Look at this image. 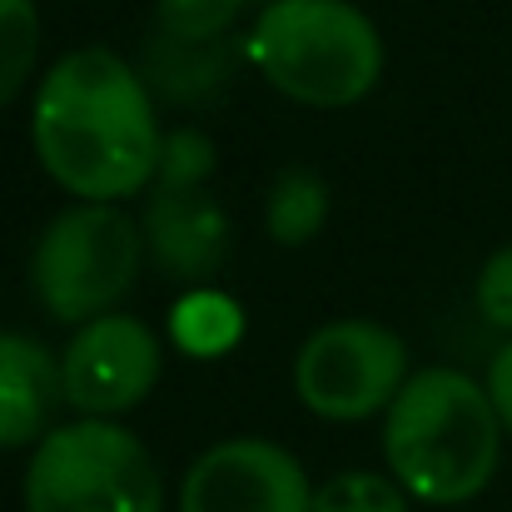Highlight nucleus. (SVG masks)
I'll list each match as a JSON object with an SVG mask.
<instances>
[{
    "instance_id": "nucleus-13",
    "label": "nucleus",
    "mask_w": 512,
    "mask_h": 512,
    "mask_svg": "<svg viewBox=\"0 0 512 512\" xmlns=\"http://www.w3.org/2000/svg\"><path fill=\"white\" fill-rule=\"evenodd\" d=\"M40 60V10L35 0H0V110L30 85Z\"/></svg>"
},
{
    "instance_id": "nucleus-4",
    "label": "nucleus",
    "mask_w": 512,
    "mask_h": 512,
    "mask_svg": "<svg viewBox=\"0 0 512 512\" xmlns=\"http://www.w3.org/2000/svg\"><path fill=\"white\" fill-rule=\"evenodd\" d=\"M25 512H165L150 448L115 418L50 428L25 463Z\"/></svg>"
},
{
    "instance_id": "nucleus-18",
    "label": "nucleus",
    "mask_w": 512,
    "mask_h": 512,
    "mask_svg": "<svg viewBox=\"0 0 512 512\" xmlns=\"http://www.w3.org/2000/svg\"><path fill=\"white\" fill-rule=\"evenodd\" d=\"M488 398H493V408H498V418H503V433L512 438V339L493 353V363H488Z\"/></svg>"
},
{
    "instance_id": "nucleus-10",
    "label": "nucleus",
    "mask_w": 512,
    "mask_h": 512,
    "mask_svg": "<svg viewBox=\"0 0 512 512\" xmlns=\"http://www.w3.org/2000/svg\"><path fill=\"white\" fill-rule=\"evenodd\" d=\"M60 403V358L30 334H0V448L40 443Z\"/></svg>"
},
{
    "instance_id": "nucleus-2",
    "label": "nucleus",
    "mask_w": 512,
    "mask_h": 512,
    "mask_svg": "<svg viewBox=\"0 0 512 512\" xmlns=\"http://www.w3.org/2000/svg\"><path fill=\"white\" fill-rule=\"evenodd\" d=\"M503 418L478 378L463 368H413L383 413L388 478L413 503H473L503 458Z\"/></svg>"
},
{
    "instance_id": "nucleus-8",
    "label": "nucleus",
    "mask_w": 512,
    "mask_h": 512,
    "mask_svg": "<svg viewBox=\"0 0 512 512\" xmlns=\"http://www.w3.org/2000/svg\"><path fill=\"white\" fill-rule=\"evenodd\" d=\"M179 512H314V483L289 448L229 438L189 463Z\"/></svg>"
},
{
    "instance_id": "nucleus-14",
    "label": "nucleus",
    "mask_w": 512,
    "mask_h": 512,
    "mask_svg": "<svg viewBox=\"0 0 512 512\" xmlns=\"http://www.w3.org/2000/svg\"><path fill=\"white\" fill-rule=\"evenodd\" d=\"M413 498L398 488V478L368 473V468H348L334 473L329 483L314 488V512H413Z\"/></svg>"
},
{
    "instance_id": "nucleus-12",
    "label": "nucleus",
    "mask_w": 512,
    "mask_h": 512,
    "mask_svg": "<svg viewBox=\"0 0 512 512\" xmlns=\"http://www.w3.org/2000/svg\"><path fill=\"white\" fill-rule=\"evenodd\" d=\"M324 219H329V184H324L319 174L284 170L274 179V189H269V214H264L274 244L304 249V244L319 239Z\"/></svg>"
},
{
    "instance_id": "nucleus-1",
    "label": "nucleus",
    "mask_w": 512,
    "mask_h": 512,
    "mask_svg": "<svg viewBox=\"0 0 512 512\" xmlns=\"http://www.w3.org/2000/svg\"><path fill=\"white\" fill-rule=\"evenodd\" d=\"M35 160L80 204H120L155 184L165 135L125 55L80 45L50 65L30 110Z\"/></svg>"
},
{
    "instance_id": "nucleus-9",
    "label": "nucleus",
    "mask_w": 512,
    "mask_h": 512,
    "mask_svg": "<svg viewBox=\"0 0 512 512\" xmlns=\"http://www.w3.org/2000/svg\"><path fill=\"white\" fill-rule=\"evenodd\" d=\"M145 249L160 274L179 284H204L229 254V219L204 189V179H155L145 209Z\"/></svg>"
},
{
    "instance_id": "nucleus-16",
    "label": "nucleus",
    "mask_w": 512,
    "mask_h": 512,
    "mask_svg": "<svg viewBox=\"0 0 512 512\" xmlns=\"http://www.w3.org/2000/svg\"><path fill=\"white\" fill-rule=\"evenodd\" d=\"M478 314L488 319V329L512 334V244L488 254V264L478 269Z\"/></svg>"
},
{
    "instance_id": "nucleus-5",
    "label": "nucleus",
    "mask_w": 512,
    "mask_h": 512,
    "mask_svg": "<svg viewBox=\"0 0 512 512\" xmlns=\"http://www.w3.org/2000/svg\"><path fill=\"white\" fill-rule=\"evenodd\" d=\"M140 254L145 234L120 204H70L35 239V299L60 324H90L135 289Z\"/></svg>"
},
{
    "instance_id": "nucleus-6",
    "label": "nucleus",
    "mask_w": 512,
    "mask_h": 512,
    "mask_svg": "<svg viewBox=\"0 0 512 512\" xmlns=\"http://www.w3.org/2000/svg\"><path fill=\"white\" fill-rule=\"evenodd\" d=\"M408 373V343L388 324L339 319L304 339L294 358V393L309 413L329 423H358L388 413Z\"/></svg>"
},
{
    "instance_id": "nucleus-15",
    "label": "nucleus",
    "mask_w": 512,
    "mask_h": 512,
    "mask_svg": "<svg viewBox=\"0 0 512 512\" xmlns=\"http://www.w3.org/2000/svg\"><path fill=\"white\" fill-rule=\"evenodd\" d=\"M244 0H160L155 15H160V30L179 40V45H204V40H219L234 20H239Z\"/></svg>"
},
{
    "instance_id": "nucleus-7",
    "label": "nucleus",
    "mask_w": 512,
    "mask_h": 512,
    "mask_svg": "<svg viewBox=\"0 0 512 512\" xmlns=\"http://www.w3.org/2000/svg\"><path fill=\"white\" fill-rule=\"evenodd\" d=\"M160 368H165V348L145 319L100 314L80 324L60 353L65 408H75L80 418H120L150 398Z\"/></svg>"
},
{
    "instance_id": "nucleus-17",
    "label": "nucleus",
    "mask_w": 512,
    "mask_h": 512,
    "mask_svg": "<svg viewBox=\"0 0 512 512\" xmlns=\"http://www.w3.org/2000/svg\"><path fill=\"white\" fill-rule=\"evenodd\" d=\"M214 174V145L199 130H174L165 135V155L155 179H209Z\"/></svg>"
},
{
    "instance_id": "nucleus-11",
    "label": "nucleus",
    "mask_w": 512,
    "mask_h": 512,
    "mask_svg": "<svg viewBox=\"0 0 512 512\" xmlns=\"http://www.w3.org/2000/svg\"><path fill=\"white\" fill-rule=\"evenodd\" d=\"M170 339L189 358H219L244 339V309L219 289H184L170 309Z\"/></svg>"
},
{
    "instance_id": "nucleus-3",
    "label": "nucleus",
    "mask_w": 512,
    "mask_h": 512,
    "mask_svg": "<svg viewBox=\"0 0 512 512\" xmlns=\"http://www.w3.org/2000/svg\"><path fill=\"white\" fill-rule=\"evenodd\" d=\"M244 45L279 95L314 110L358 105L383 75V35L348 0H269Z\"/></svg>"
}]
</instances>
